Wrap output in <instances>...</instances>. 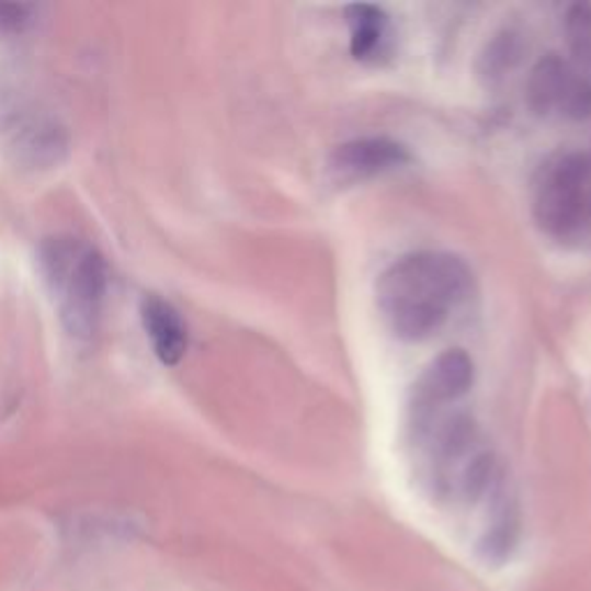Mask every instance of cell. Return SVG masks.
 <instances>
[{
  "instance_id": "obj_1",
  "label": "cell",
  "mask_w": 591,
  "mask_h": 591,
  "mask_svg": "<svg viewBox=\"0 0 591 591\" xmlns=\"http://www.w3.org/2000/svg\"><path fill=\"white\" fill-rule=\"evenodd\" d=\"M474 292L467 261L451 252H413L377 280V308L388 331L405 342L440 333Z\"/></svg>"
},
{
  "instance_id": "obj_2",
  "label": "cell",
  "mask_w": 591,
  "mask_h": 591,
  "mask_svg": "<svg viewBox=\"0 0 591 591\" xmlns=\"http://www.w3.org/2000/svg\"><path fill=\"white\" fill-rule=\"evenodd\" d=\"M39 261L56 296L65 331L77 340L93 338L109 282L104 257L79 238L56 236L42 246Z\"/></svg>"
},
{
  "instance_id": "obj_3",
  "label": "cell",
  "mask_w": 591,
  "mask_h": 591,
  "mask_svg": "<svg viewBox=\"0 0 591 591\" xmlns=\"http://www.w3.org/2000/svg\"><path fill=\"white\" fill-rule=\"evenodd\" d=\"M532 211L538 229L559 243L591 240V156L561 150L534 177Z\"/></svg>"
},
{
  "instance_id": "obj_4",
  "label": "cell",
  "mask_w": 591,
  "mask_h": 591,
  "mask_svg": "<svg viewBox=\"0 0 591 591\" xmlns=\"http://www.w3.org/2000/svg\"><path fill=\"white\" fill-rule=\"evenodd\" d=\"M0 146L12 164L29 171H47L68 158L70 135L47 114L16 112L0 123Z\"/></svg>"
},
{
  "instance_id": "obj_5",
  "label": "cell",
  "mask_w": 591,
  "mask_h": 591,
  "mask_svg": "<svg viewBox=\"0 0 591 591\" xmlns=\"http://www.w3.org/2000/svg\"><path fill=\"white\" fill-rule=\"evenodd\" d=\"M527 100L536 114L587 118L591 114V83L559 56L543 58L532 70Z\"/></svg>"
},
{
  "instance_id": "obj_6",
  "label": "cell",
  "mask_w": 591,
  "mask_h": 591,
  "mask_svg": "<svg viewBox=\"0 0 591 591\" xmlns=\"http://www.w3.org/2000/svg\"><path fill=\"white\" fill-rule=\"evenodd\" d=\"M474 384V361L463 349H448L436 356L413 388V423L421 425L444 405L467 396Z\"/></svg>"
},
{
  "instance_id": "obj_7",
  "label": "cell",
  "mask_w": 591,
  "mask_h": 591,
  "mask_svg": "<svg viewBox=\"0 0 591 591\" xmlns=\"http://www.w3.org/2000/svg\"><path fill=\"white\" fill-rule=\"evenodd\" d=\"M407 162L409 152L402 144L384 137H372V139H354L338 146L328 167H331L338 181L354 183L379 177V173L393 171Z\"/></svg>"
},
{
  "instance_id": "obj_8",
  "label": "cell",
  "mask_w": 591,
  "mask_h": 591,
  "mask_svg": "<svg viewBox=\"0 0 591 591\" xmlns=\"http://www.w3.org/2000/svg\"><path fill=\"white\" fill-rule=\"evenodd\" d=\"M141 321L156 356L164 365H179L187 352V326L181 312L164 298L150 294L141 303Z\"/></svg>"
},
{
  "instance_id": "obj_9",
  "label": "cell",
  "mask_w": 591,
  "mask_h": 591,
  "mask_svg": "<svg viewBox=\"0 0 591 591\" xmlns=\"http://www.w3.org/2000/svg\"><path fill=\"white\" fill-rule=\"evenodd\" d=\"M346 24L352 39V56L356 60L377 58L386 42H388V16L377 5H349L346 8Z\"/></svg>"
},
{
  "instance_id": "obj_10",
  "label": "cell",
  "mask_w": 591,
  "mask_h": 591,
  "mask_svg": "<svg viewBox=\"0 0 591 591\" xmlns=\"http://www.w3.org/2000/svg\"><path fill=\"white\" fill-rule=\"evenodd\" d=\"M33 5L0 3V31H21L33 19Z\"/></svg>"
}]
</instances>
